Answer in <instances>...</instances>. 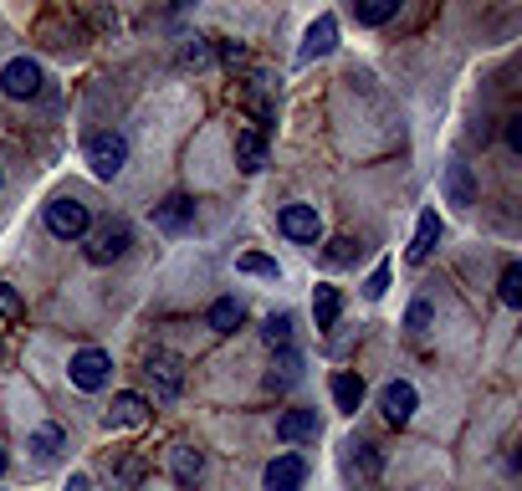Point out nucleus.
<instances>
[{
	"mask_svg": "<svg viewBox=\"0 0 522 491\" xmlns=\"http://www.w3.org/2000/svg\"><path fill=\"white\" fill-rule=\"evenodd\" d=\"M47 231L57 241H82L87 231H93V215H87L82 200H52L47 205Z\"/></svg>",
	"mask_w": 522,
	"mask_h": 491,
	"instance_id": "obj_1",
	"label": "nucleus"
},
{
	"mask_svg": "<svg viewBox=\"0 0 522 491\" xmlns=\"http://www.w3.org/2000/svg\"><path fill=\"white\" fill-rule=\"evenodd\" d=\"M87 164H93L98 180H113L128 164V139L123 133H93V139H87Z\"/></svg>",
	"mask_w": 522,
	"mask_h": 491,
	"instance_id": "obj_2",
	"label": "nucleus"
},
{
	"mask_svg": "<svg viewBox=\"0 0 522 491\" xmlns=\"http://www.w3.org/2000/svg\"><path fill=\"white\" fill-rule=\"evenodd\" d=\"M128 246H134V231H128V220H108V226H98L93 241H87V261H93V266H108V261H118Z\"/></svg>",
	"mask_w": 522,
	"mask_h": 491,
	"instance_id": "obj_3",
	"label": "nucleus"
},
{
	"mask_svg": "<svg viewBox=\"0 0 522 491\" xmlns=\"http://www.w3.org/2000/svg\"><path fill=\"white\" fill-rule=\"evenodd\" d=\"M72 384L77 389H87V394H93V389H103L108 384V374H113V359H108V353L103 348H82V353H72Z\"/></svg>",
	"mask_w": 522,
	"mask_h": 491,
	"instance_id": "obj_4",
	"label": "nucleus"
},
{
	"mask_svg": "<svg viewBox=\"0 0 522 491\" xmlns=\"http://www.w3.org/2000/svg\"><path fill=\"white\" fill-rule=\"evenodd\" d=\"M144 374L154 379V389L164 394V399H174V394H180L185 389V364L180 359H174V353H149V359H144Z\"/></svg>",
	"mask_w": 522,
	"mask_h": 491,
	"instance_id": "obj_5",
	"label": "nucleus"
},
{
	"mask_svg": "<svg viewBox=\"0 0 522 491\" xmlns=\"http://www.w3.org/2000/svg\"><path fill=\"white\" fill-rule=\"evenodd\" d=\"M0 87H6V98H36L41 93V67L31 57H16V62H6V72H0Z\"/></svg>",
	"mask_w": 522,
	"mask_h": 491,
	"instance_id": "obj_6",
	"label": "nucleus"
},
{
	"mask_svg": "<svg viewBox=\"0 0 522 491\" xmlns=\"http://www.w3.org/2000/svg\"><path fill=\"white\" fill-rule=\"evenodd\" d=\"M277 226H282V236H287V241H318L323 220H318V210H313V205H287V210L277 215Z\"/></svg>",
	"mask_w": 522,
	"mask_h": 491,
	"instance_id": "obj_7",
	"label": "nucleus"
},
{
	"mask_svg": "<svg viewBox=\"0 0 522 491\" xmlns=\"http://www.w3.org/2000/svg\"><path fill=\"white\" fill-rule=\"evenodd\" d=\"M190 220H195V200H190V195H169V200L154 205V226L169 231V236H180Z\"/></svg>",
	"mask_w": 522,
	"mask_h": 491,
	"instance_id": "obj_8",
	"label": "nucleus"
},
{
	"mask_svg": "<svg viewBox=\"0 0 522 491\" xmlns=\"http://www.w3.org/2000/svg\"><path fill=\"white\" fill-rule=\"evenodd\" d=\"M149 420V399L144 394H113V405H108V425L113 430H128V425H144Z\"/></svg>",
	"mask_w": 522,
	"mask_h": 491,
	"instance_id": "obj_9",
	"label": "nucleus"
},
{
	"mask_svg": "<svg viewBox=\"0 0 522 491\" xmlns=\"http://www.w3.org/2000/svg\"><path fill=\"white\" fill-rule=\"evenodd\" d=\"M302 481H308V461L302 456H277L267 466V491H297Z\"/></svg>",
	"mask_w": 522,
	"mask_h": 491,
	"instance_id": "obj_10",
	"label": "nucleus"
},
{
	"mask_svg": "<svg viewBox=\"0 0 522 491\" xmlns=\"http://www.w3.org/2000/svg\"><path fill=\"white\" fill-rule=\"evenodd\" d=\"M379 405H384V420H389V425H405V420L415 415V405H420V399H415V384H405V379L389 384Z\"/></svg>",
	"mask_w": 522,
	"mask_h": 491,
	"instance_id": "obj_11",
	"label": "nucleus"
},
{
	"mask_svg": "<svg viewBox=\"0 0 522 491\" xmlns=\"http://www.w3.org/2000/svg\"><path fill=\"white\" fill-rule=\"evenodd\" d=\"M338 47V21L333 16H318L313 26H308V41H302V62H318V57H328Z\"/></svg>",
	"mask_w": 522,
	"mask_h": 491,
	"instance_id": "obj_12",
	"label": "nucleus"
},
{
	"mask_svg": "<svg viewBox=\"0 0 522 491\" xmlns=\"http://www.w3.org/2000/svg\"><path fill=\"white\" fill-rule=\"evenodd\" d=\"M236 164L246 174L267 169V139H261V128H236Z\"/></svg>",
	"mask_w": 522,
	"mask_h": 491,
	"instance_id": "obj_13",
	"label": "nucleus"
},
{
	"mask_svg": "<svg viewBox=\"0 0 522 491\" xmlns=\"http://www.w3.org/2000/svg\"><path fill=\"white\" fill-rule=\"evenodd\" d=\"M318 410H287L282 420H277V435L287 440V445H297V440H318Z\"/></svg>",
	"mask_w": 522,
	"mask_h": 491,
	"instance_id": "obj_14",
	"label": "nucleus"
},
{
	"mask_svg": "<svg viewBox=\"0 0 522 491\" xmlns=\"http://www.w3.org/2000/svg\"><path fill=\"white\" fill-rule=\"evenodd\" d=\"M169 471H174V481H180V486H195L200 471H205V456L195 451V445H174V451H169Z\"/></svg>",
	"mask_w": 522,
	"mask_h": 491,
	"instance_id": "obj_15",
	"label": "nucleus"
},
{
	"mask_svg": "<svg viewBox=\"0 0 522 491\" xmlns=\"http://www.w3.org/2000/svg\"><path fill=\"white\" fill-rule=\"evenodd\" d=\"M241 318H246V312H241V302H236V297L210 302V312H205V323H210L215 333H236V328H241Z\"/></svg>",
	"mask_w": 522,
	"mask_h": 491,
	"instance_id": "obj_16",
	"label": "nucleus"
},
{
	"mask_svg": "<svg viewBox=\"0 0 522 491\" xmlns=\"http://www.w3.org/2000/svg\"><path fill=\"white\" fill-rule=\"evenodd\" d=\"M359 399H364V379H359V374H333V405H338L343 415H354Z\"/></svg>",
	"mask_w": 522,
	"mask_h": 491,
	"instance_id": "obj_17",
	"label": "nucleus"
},
{
	"mask_svg": "<svg viewBox=\"0 0 522 491\" xmlns=\"http://www.w3.org/2000/svg\"><path fill=\"white\" fill-rule=\"evenodd\" d=\"M435 236H441V215L425 210L420 226H415V241H410V261H425V256L435 251Z\"/></svg>",
	"mask_w": 522,
	"mask_h": 491,
	"instance_id": "obj_18",
	"label": "nucleus"
},
{
	"mask_svg": "<svg viewBox=\"0 0 522 491\" xmlns=\"http://www.w3.org/2000/svg\"><path fill=\"white\" fill-rule=\"evenodd\" d=\"M297 379H302V359H297V348H282V359L272 364L267 384H272V389H287V384H297Z\"/></svg>",
	"mask_w": 522,
	"mask_h": 491,
	"instance_id": "obj_19",
	"label": "nucleus"
},
{
	"mask_svg": "<svg viewBox=\"0 0 522 491\" xmlns=\"http://www.w3.org/2000/svg\"><path fill=\"white\" fill-rule=\"evenodd\" d=\"M354 16H359V26H384L389 16H400V0H359Z\"/></svg>",
	"mask_w": 522,
	"mask_h": 491,
	"instance_id": "obj_20",
	"label": "nucleus"
},
{
	"mask_svg": "<svg viewBox=\"0 0 522 491\" xmlns=\"http://www.w3.org/2000/svg\"><path fill=\"white\" fill-rule=\"evenodd\" d=\"M446 195H451V205H461V210L471 205L476 190H471V169H466V164H451V169H446Z\"/></svg>",
	"mask_w": 522,
	"mask_h": 491,
	"instance_id": "obj_21",
	"label": "nucleus"
},
{
	"mask_svg": "<svg viewBox=\"0 0 522 491\" xmlns=\"http://www.w3.org/2000/svg\"><path fill=\"white\" fill-rule=\"evenodd\" d=\"M338 307H343L338 287H318L313 292V318H318V328H333L338 323Z\"/></svg>",
	"mask_w": 522,
	"mask_h": 491,
	"instance_id": "obj_22",
	"label": "nucleus"
},
{
	"mask_svg": "<svg viewBox=\"0 0 522 491\" xmlns=\"http://www.w3.org/2000/svg\"><path fill=\"white\" fill-rule=\"evenodd\" d=\"M31 451H36V461H52V456L62 451V430H57V425L31 430Z\"/></svg>",
	"mask_w": 522,
	"mask_h": 491,
	"instance_id": "obj_23",
	"label": "nucleus"
},
{
	"mask_svg": "<svg viewBox=\"0 0 522 491\" xmlns=\"http://www.w3.org/2000/svg\"><path fill=\"white\" fill-rule=\"evenodd\" d=\"M261 338H267V348H292V318H287V312H272L267 328H261Z\"/></svg>",
	"mask_w": 522,
	"mask_h": 491,
	"instance_id": "obj_24",
	"label": "nucleus"
},
{
	"mask_svg": "<svg viewBox=\"0 0 522 491\" xmlns=\"http://www.w3.org/2000/svg\"><path fill=\"white\" fill-rule=\"evenodd\" d=\"M236 266H241L246 277H272V282H277V261H272V256H261V251H246Z\"/></svg>",
	"mask_w": 522,
	"mask_h": 491,
	"instance_id": "obj_25",
	"label": "nucleus"
},
{
	"mask_svg": "<svg viewBox=\"0 0 522 491\" xmlns=\"http://www.w3.org/2000/svg\"><path fill=\"white\" fill-rule=\"evenodd\" d=\"M348 466L369 481V476H379V451H374V445H354V461H348Z\"/></svg>",
	"mask_w": 522,
	"mask_h": 491,
	"instance_id": "obj_26",
	"label": "nucleus"
},
{
	"mask_svg": "<svg viewBox=\"0 0 522 491\" xmlns=\"http://www.w3.org/2000/svg\"><path fill=\"white\" fill-rule=\"evenodd\" d=\"M502 302L522 307V266H507V272H502Z\"/></svg>",
	"mask_w": 522,
	"mask_h": 491,
	"instance_id": "obj_27",
	"label": "nucleus"
},
{
	"mask_svg": "<svg viewBox=\"0 0 522 491\" xmlns=\"http://www.w3.org/2000/svg\"><path fill=\"white\" fill-rule=\"evenodd\" d=\"M180 62H185V67H195V72H200V67H210V41H200V36H195L190 47L180 52Z\"/></svg>",
	"mask_w": 522,
	"mask_h": 491,
	"instance_id": "obj_28",
	"label": "nucleus"
},
{
	"mask_svg": "<svg viewBox=\"0 0 522 491\" xmlns=\"http://www.w3.org/2000/svg\"><path fill=\"white\" fill-rule=\"evenodd\" d=\"M323 261H328V266H348V261H354V241H348V236H338V241H328V251H323Z\"/></svg>",
	"mask_w": 522,
	"mask_h": 491,
	"instance_id": "obj_29",
	"label": "nucleus"
},
{
	"mask_svg": "<svg viewBox=\"0 0 522 491\" xmlns=\"http://www.w3.org/2000/svg\"><path fill=\"white\" fill-rule=\"evenodd\" d=\"M405 328H410V333H425V328H430V302H415V307L405 312Z\"/></svg>",
	"mask_w": 522,
	"mask_h": 491,
	"instance_id": "obj_30",
	"label": "nucleus"
},
{
	"mask_svg": "<svg viewBox=\"0 0 522 491\" xmlns=\"http://www.w3.org/2000/svg\"><path fill=\"white\" fill-rule=\"evenodd\" d=\"M144 481V461H123L118 466V486H139Z\"/></svg>",
	"mask_w": 522,
	"mask_h": 491,
	"instance_id": "obj_31",
	"label": "nucleus"
},
{
	"mask_svg": "<svg viewBox=\"0 0 522 491\" xmlns=\"http://www.w3.org/2000/svg\"><path fill=\"white\" fill-rule=\"evenodd\" d=\"M16 312H21V297H16L6 282H0V318H16Z\"/></svg>",
	"mask_w": 522,
	"mask_h": 491,
	"instance_id": "obj_32",
	"label": "nucleus"
},
{
	"mask_svg": "<svg viewBox=\"0 0 522 491\" xmlns=\"http://www.w3.org/2000/svg\"><path fill=\"white\" fill-rule=\"evenodd\" d=\"M221 62L236 72V67H246V47H236V41H226V47H221Z\"/></svg>",
	"mask_w": 522,
	"mask_h": 491,
	"instance_id": "obj_33",
	"label": "nucleus"
},
{
	"mask_svg": "<svg viewBox=\"0 0 522 491\" xmlns=\"http://www.w3.org/2000/svg\"><path fill=\"white\" fill-rule=\"evenodd\" d=\"M384 287H389V266H379V272L369 277V287H364V292H369V297H384Z\"/></svg>",
	"mask_w": 522,
	"mask_h": 491,
	"instance_id": "obj_34",
	"label": "nucleus"
},
{
	"mask_svg": "<svg viewBox=\"0 0 522 491\" xmlns=\"http://www.w3.org/2000/svg\"><path fill=\"white\" fill-rule=\"evenodd\" d=\"M0 476H6V451H0Z\"/></svg>",
	"mask_w": 522,
	"mask_h": 491,
	"instance_id": "obj_35",
	"label": "nucleus"
},
{
	"mask_svg": "<svg viewBox=\"0 0 522 491\" xmlns=\"http://www.w3.org/2000/svg\"><path fill=\"white\" fill-rule=\"evenodd\" d=\"M0 185H6V169H0Z\"/></svg>",
	"mask_w": 522,
	"mask_h": 491,
	"instance_id": "obj_36",
	"label": "nucleus"
}]
</instances>
